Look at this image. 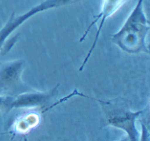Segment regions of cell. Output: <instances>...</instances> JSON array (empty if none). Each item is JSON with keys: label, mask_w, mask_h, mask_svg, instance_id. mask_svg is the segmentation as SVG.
Segmentation results:
<instances>
[{"label": "cell", "mask_w": 150, "mask_h": 141, "mask_svg": "<svg viewBox=\"0 0 150 141\" xmlns=\"http://www.w3.org/2000/svg\"><path fill=\"white\" fill-rule=\"evenodd\" d=\"M149 24L144 11V0H138L125 24L112 35V40L127 54H149Z\"/></svg>", "instance_id": "1"}, {"label": "cell", "mask_w": 150, "mask_h": 141, "mask_svg": "<svg viewBox=\"0 0 150 141\" xmlns=\"http://www.w3.org/2000/svg\"><path fill=\"white\" fill-rule=\"evenodd\" d=\"M76 1H78V0H46L45 2H42L40 4L33 7L31 10H29L28 11L25 12L22 15L14 17V14H12V16L10 18L7 24L0 30V49L3 48V44L7 39L10 33H11L16 28H18V26L22 25L25 21L29 19L31 17L43 11H46L51 8L60 7V6H62L69 3L76 2Z\"/></svg>", "instance_id": "2"}, {"label": "cell", "mask_w": 150, "mask_h": 141, "mask_svg": "<svg viewBox=\"0 0 150 141\" xmlns=\"http://www.w3.org/2000/svg\"><path fill=\"white\" fill-rule=\"evenodd\" d=\"M127 0H103V3H102V8H101V11L98 15H97L95 17V19L91 22V24L89 25V27L87 28V30L84 32L83 35L82 36V38L80 39V42H83V39H85V37L87 36V34L89 33V32L91 31V29L92 28V26L94 25H97L98 23V31H97V33H96V37L94 39V41L89 50V52L87 53L81 67L79 68V71H82L84 68V66L86 65V63L88 62V61L90 60L91 56V54L93 52V50L95 49L96 46H97V43H98V38H99V35L101 33V31H102V28L106 21V19L111 17L112 14H114L125 3H126Z\"/></svg>", "instance_id": "3"}, {"label": "cell", "mask_w": 150, "mask_h": 141, "mask_svg": "<svg viewBox=\"0 0 150 141\" xmlns=\"http://www.w3.org/2000/svg\"><path fill=\"white\" fill-rule=\"evenodd\" d=\"M107 114L108 124L124 130L129 136L131 140H138V131L136 129L135 122L142 111L132 112L127 110H123L121 108L116 109L112 106L110 109L105 110Z\"/></svg>", "instance_id": "4"}, {"label": "cell", "mask_w": 150, "mask_h": 141, "mask_svg": "<svg viewBox=\"0 0 150 141\" xmlns=\"http://www.w3.org/2000/svg\"><path fill=\"white\" fill-rule=\"evenodd\" d=\"M23 61H15L0 65V90L7 94H17L18 90L24 89L21 82Z\"/></svg>", "instance_id": "5"}]
</instances>
